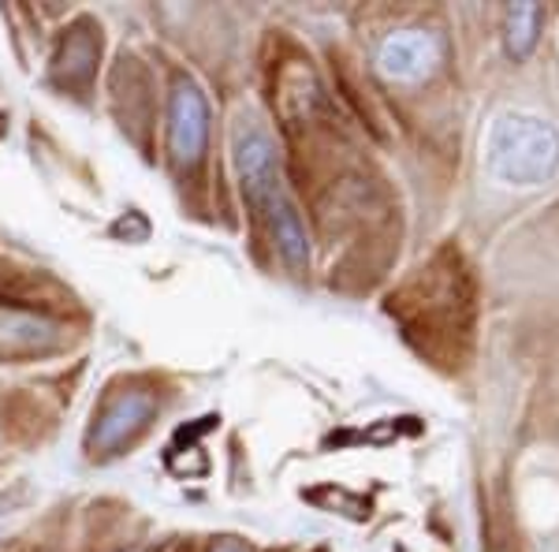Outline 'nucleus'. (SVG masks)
<instances>
[{"instance_id": "obj_1", "label": "nucleus", "mask_w": 559, "mask_h": 552, "mask_svg": "<svg viewBox=\"0 0 559 552\" xmlns=\"http://www.w3.org/2000/svg\"><path fill=\"white\" fill-rule=\"evenodd\" d=\"M236 168L242 179V195L250 202V213L269 232L284 266L299 273L306 258H310V243H306L302 216L292 198H287L284 179H280L273 139L258 124H239L236 128Z\"/></svg>"}, {"instance_id": "obj_2", "label": "nucleus", "mask_w": 559, "mask_h": 552, "mask_svg": "<svg viewBox=\"0 0 559 552\" xmlns=\"http://www.w3.org/2000/svg\"><path fill=\"white\" fill-rule=\"evenodd\" d=\"M485 165L508 187H540L559 168V131L537 116H500L485 139Z\"/></svg>"}, {"instance_id": "obj_3", "label": "nucleus", "mask_w": 559, "mask_h": 552, "mask_svg": "<svg viewBox=\"0 0 559 552\" xmlns=\"http://www.w3.org/2000/svg\"><path fill=\"white\" fill-rule=\"evenodd\" d=\"M440 64V42L426 31L388 34L377 52V68L392 83H421Z\"/></svg>"}, {"instance_id": "obj_4", "label": "nucleus", "mask_w": 559, "mask_h": 552, "mask_svg": "<svg viewBox=\"0 0 559 552\" xmlns=\"http://www.w3.org/2000/svg\"><path fill=\"white\" fill-rule=\"evenodd\" d=\"M210 134V113L194 86H179L173 97V124H168V142H173L176 161H198Z\"/></svg>"}, {"instance_id": "obj_5", "label": "nucleus", "mask_w": 559, "mask_h": 552, "mask_svg": "<svg viewBox=\"0 0 559 552\" xmlns=\"http://www.w3.org/2000/svg\"><path fill=\"white\" fill-rule=\"evenodd\" d=\"M150 411H153V400L150 396H120L112 407L105 411V419L102 425H97V433H94V445L97 448H116V445H123L128 437H134V433L146 425L150 419Z\"/></svg>"}, {"instance_id": "obj_6", "label": "nucleus", "mask_w": 559, "mask_h": 552, "mask_svg": "<svg viewBox=\"0 0 559 552\" xmlns=\"http://www.w3.org/2000/svg\"><path fill=\"white\" fill-rule=\"evenodd\" d=\"M537 26H540V8L537 4H515L508 12V52L515 60L530 57V49H534L537 42Z\"/></svg>"}, {"instance_id": "obj_7", "label": "nucleus", "mask_w": 559, "mask_h": 552, "mask_svg": "<svg viewBox=\"0 0 559 552\" xmlns=\"http://www.w3.org/2000/svg\"><path fill=\"white\" fill-rule=\"evenodd\" d=\"M224 552H236V549H224Z\"/></svg>"}]
</instances>
